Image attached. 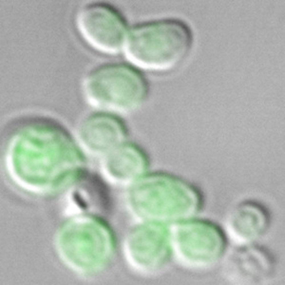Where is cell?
<instances>
[{
    "label": "cell",
    "mask_w": 285,
    "mask_h": 285,
    "mask_svg": "<svg viewBox=\"0 0 285 285\" xmlns=\"http://www.w3.org/2000/svg\"><path fill=\"white\" fill-rule=\"evenodd\" d=\"M121 19L111 7L98 4L84 11L80 23L83 33L91 43L100 49L110 51L118 47L121 40Z\"/></svg>",
    "instance_id": "1"
},
{
    "label": "cell",
    "mask_w": 285,
    "mask_h": 285,
    "mask_svg": "<svg viewBox=\"0 0 285 285\" xmlns=\"http://www.w3.org/2000/svg\"><path fill=\"white\" fill-rule=\"evenodd\" d=\"M82 134L86 142L94 148L113 149L123 143L126 131L119 121L101 116L89 120L84 127Z\"/></svg>",
    "instance_id": "2"
},
{
    "label": "cell",
    "mask_w": 285,
    "mask_h": 285,
    "mask_svg": "<svg viewBox=\"0 0 285 285\" xmlns=\"http://www.w3.org/2000/svg\"><path fill=\"white\" fill-rule=\"evenodd\" d=\"M233 215L235 227L247 235L259 233L266 227L268 222L266 211L255 204L243 205L237 209Z\"/></svg>",
    "instance_id": "3"
},
{
    "label": "cell",
    "mask_w": 285,
    "mask_h": 285,
    "mask_svg": "<svg viewBox=\"0 0 285 285\" xmlns=\"http://www.w3.org/2000/svg\"><path fill=\"white\" fill-rule=\"evenodd\" d=\"M109 161L112 168L131 172L143 168L147 160L144 152L138 146L131 143H122L113 149Z\"/></svg>",
    "instance_id": "4"
}]
</instances>
